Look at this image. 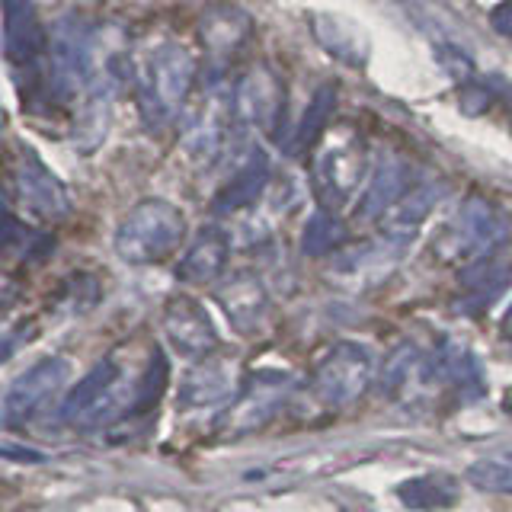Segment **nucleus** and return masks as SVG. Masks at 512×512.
I'll use <instances>...</instances> for the list:
<instances>
[{"label": "nucleus", "instance_id": "1", "mask_svg": "<svg viewBox=\"0 0 512 512\" xmlns=\"http://www.w3.org/2000/svg\"><path fill=\"white\" fill-rule=\"evenodd\" d=\"M192 80H196V58H192L183 45H160L157 52H151L148 64L138 77V106H141V119L144 125L160 128L167 125L176 109L183 106V100L192 90Z\"/></svg>", "mask_w": 512, "mask_h": 512}, {"label": "nucleus", "instance_id": "2", "mask_svg": "<svg viewBox=\"0 0 512 512\" xmlns=\"http://www.w3.org/2000/svg\"><path fill=\"white\" fill-rule=\"evenodd\" d=\"M186 234V218L164 199H148L128 212L116 231V253L132 266H151L170 256Z\"/></svg>", "mask_w": 512, "mask_h": 512}, {"label": "nucleus", "instance_id": "3", "mask_svg": "<svg viewBox=\"0 0 512 512\" xmlns=\"http://www.w3.org/2000/svg\"><path fill=\"white\" fill-rule=\"evenodd\" d=\"M122 365L103 359L96 362L90 372L77 381V388L64 397L61 404V420L68 426H96L116 416L119 410L132 413L135 394H122Z\"/></svg>", "mask_w": 512, "mask_h": 512}, {"label": "nucleus", "instance_id": "4", "mask_svg": "<svg viewBox=\"0 0 512 512\" xmlns=\"http://www.w3.org/2000/svg\"><path fill=\"white\" fill-rule=\"evenodd\" d=\"M93 64L90 26L77 16H64L48 36V87L58 100H71L87 87Z\"/></svg>", "mask_w": 512, "mask_h": 512}, {"label": "nucleus", "instance_id": "5", "mask_svg": "<svg viewBox=\"0 0 512 512\" xmlns=\"http://www.w3.org/2000/svg\"><path fill=\"white\" fill-rule=\"evenodd\" d=\"M506 237L503 215L487 199H468L461 205V212L452 218L442 237V253L448 260H484L496 250V244Z\"/></svg>", "mask_w": 512, "mask_h": 512}, {"label": "nucleus", "instance_id": "6", "mask_svg": "<svg viewBox=\"0 0 512 512\" xmlns=\"http://www.w3.org/2000/svg\"><path fill=\"white\" fill-rule=\"evenodd\" d=\"M64 381H68V362L64 359H42L26 368L4 394V423L20 426L32 420L55 397V391L64 388Z\"/></svg>", "mask_w": 512, "mask_h": 512}, {"label": "nucleus", "instance_id": "7", "mask_svg": "<svg viewBox=\"0 0 512 512\" xmlns=\"http://www.w3.org/2000/svg\"><path fill=\"white\" fill-rule=\"evenodd\" d=\"M368 381H372V356H368L362 346L343 343L317 368L314 391L324 404L343 407L368 388Z\"/></svg>", "mask_w": 512, "mask_h": 512}, {"label": "nucleus", "instance_id": "8", "mask_svg": "<svg viewBox=\"0 0 512 512\" xmlns=\"http://www.w3.org/2000/svg\"><path fill=\"white\" fill-rule=\"evenodd\" d=\"M16 196L39 218H61L71 212L68 189L32 151H23L20 167H16Z\"/></svg>", "mask_w": 512, "mask_h": 512}, {"label": "nucleus", "instance_id": "9", "mask_svg": "<svg viewBox=\"0 0 512 512\" xmlns=\"http://www.w3.org/2000/svg\"><path fill=\"white\" fill-rule=\"evenodd\" d=\"M4 52L10 64H32L48 52V36L32 0H4Z\"/></svg>", "mask_w": 512, "mask_h": 512}, {"label": "nucleus", "instance_id": "10", "mask_svg": "<svg viewBox=\"0 0 512 512\" xmlns=\"http://www.w3.org/2000/svg\"><path fill=\"white\" fill-rule=\"evenodd\" d=\"M234 109L244 116L250 125L272 132L282 116V87L266 68L250 71L234 90Z\"/></svg>", "mask_w": 512, "mask_h": 512}, {"label": "nucleus", "instance_id": "11", "mask_svg": "<svg viewBox=\"0 0 512 512\" xmlns=\"http://www.w3.org/2000/svg\"><path fill=\"white\" fill-rule=\"evenodd\" d=\"M164 330L170 343L180 349V356H208L218 343L205 311L189 298L170 301V308L164 311Z\"/></svg>", "mask_w": 512, "mask_h": 512}, {"label": "nucleus", "instance_id": "12", "mask_svg": "<svg viewBox=\"0 0 512 512\" xmlns=\"http://www.w3.org/2000/svg\"><path fill=\"white\" fill-rule=\"evenodd\" d=\"M404 186H407V167L400 157H381L378 167L368 180V189L359 202V218L372 221V218H384L391 208L404 199Z\"/></svg>", "mask_w": 512, "mask_h": 512}, {"label": "nucleus", "instance_id": "13", "mask_svg": "<svg viewBox=\"0 0 512 512\" xmlns=\"http://www.w3.org/2000/svg\"><path fill=\"white\" fill-rule=\"evenodd\" d=\"M234 109V93L224 90V87H212L202 93V106L196 109V119H192V128H189V141L192 148L199 154H215L218 144L224 138V128H228V116Z\"/></svg>", "mask_w": 512, "mask_h": 512}, {"label": "nucleus", "instance_id": "14", "mask_svg": "<svg viewBox=\"0 0 512 512\" xmlns=\"http://www.w3.org/2000/svg\"><path fill=\"white\" fill-rule=\"evenodd\" d=\"M445 196V186L442 183H423L410 189L404 199H400L388 215L381 218L384 231H388V237L394 240H407L413 237L416 231H420V224L429 218L432 208L439 205V199Z\"/></svg>", "mask_w": 512, "mask_h": 512}, {"label": "nucleus", "instance_id": "15", "mask_svg": "<svg viewBox=\"0 0 512 512\" xmlns=\"http://www.w3.org/2000/svg\"><path fill=\"white\" fill-rule=\"evenodd\" d=\"M266 183H269V157L263 151H253L247 157V164L231 176V183L215 196V212L228 215L253 205L266 189Z\"/></svg>", "mask_w": 512, "mask_h": 512}, {"label": "nucleus", "instance_id": "16", "mask_svg": "<svg viewBox=\"0 0 512 512\" xmlns=\"http://www.w3.org/2000/svg\"><path fill=\"white\" fill-rule=\"evenodd\" d=\"M228 237L218 228H205L196 240H192V247L186 250V256L180 260V279L183 282H212L218 272L228 263Z\"/></svg>", "mask_w": 512, "mask_h": 512}, {"label": "nucleus", "instance_id": "17", "mask_svg": "<svg viewBox=\"0 0 512 512\" xmlns=\"http://www.w3.org/2000/svg\"><path fill=\"white\" fill-rule=\"evenodd\" d=\"M458 484L445 474H423L397 487V500L410 509H448L458 503Z\"/></svg>", "mask_w": 512, "mask_h": 512}, {"label": "nucleus", "instance_id": "18", "mask_svg": "<svg viewBox=\"0 0 512 512\" xmlns=\"http://www.w3.org/2000/svg\"><path fill=\"white\" fill-rule=\"evenodd\" d=\"M333 106H336V87L324 84L314 93V100L308 103V109H304V116H301V122L295 128V138H292V144H288V151H295V154L308 151L311 144L324 135V128H327V122L333 116Z\"/></svg>", "mask_w": 512, "mask_h": 512}, {"label": "nucleus", "instance_id": "19", "mask_svg": "<svg viewBox=\"0 0 512 512\" xmlns=\"http://www.w3.org/2000/svg\"><path fill=\"white\" fill-rule=\"evenodd\" d=\"M224 308H228V317L234 320L237 327H247V320L253 324L256 317L263 314V304H266V295H263V285L244 276L231 285V292L221 298Z\"/></svg>", "mask_w": 512, "mask_h": 512}, {"label": "nucleus", "instance_id": "20", "mask_svg": "<svg viewBox=\"0 0 512 512\" xmlns=\"http://www.w3.org/2000/svg\"><path fill=\"white\" fill-rule=\"evenodd\" d=\"M231 391V378L224 375V368L215 362H202V368L186 381L183 388V404H215Z\"/></svg>", "mask_w": 512, "mask_h": 512}, {"label": "nucleus", "instance_id": "21", "mask_svg": "<svg viewBox=\"0 0 512 512\" xmlns=\"http://www.w3.org/2000/svg\"><path fill=\"white\" fill-rule=\"evenodd\" d=\"M164 388H167V359H164V352L154 349L151 365L144 368L141 378L135 381V404H132V413H148V410H154L160 394H164Z\"/></svg>", "mask_w": 512, "mask_h": 512}, {"label": "nucleus", "instance_id": "22", "mask_svg": "<svg viewBox=\"0 0 512 512\" xmlns=\"http://www.w3.org/2000/svg\"><path fill=\"white\" fill-rule=\"evenodd\" d=\"M468 480L484 493L512 496V461H500V458L477 461L468 468Z\"/></svg>", "mask_w": 512, "mask_h": 512}, {"label": "nucleus", "instance_id": "23", "mask_svg": "<svg viewBox=\"0 0 512 512\" xmlns=\"http://www.w3.org/2000/svg\"><path fill=\"white\" fill-rule=\"evenodd\" d=\"M343 240V224L336 221L330 212H317L308 228H304V253L311 256H324L327 250H333Z\"/></svg>", "mask_w": 512, "mask_h": 512}, {"label": "nucleus", "instance_id": "24", "mask_svg": "<svg viewBox=\"0 0 512 512\" xmlns=\"http://www.w3.org/2000/svg\"><path fill=\"white\" fill-rule=\"evenodd\" d=\"M314 32H317V39L330 48V55L349 58L352 64H356V58H352L349 52H359V42L356 39H346L349 36V26H343L340 20H330V16H317Z\"/></svg>", "mask_w": 512, "mask_h": 512}, {"label": "nucleus", "instance_id": "25", "mask_svg": "<svg viewBox=\"0 0 512 512\" xmlns=\"http://www.w3.org/2000/svg\"><path fill=\"white\" fill-rule=\"evenodd\" d=\"M436 58H439V64L442 68L452 74L455 80H464V84H468V80H474L471 74H474V61L461 52V48H455V45H439L436 48Z\"/></svg>", "mask_w": 512, "mask_h": 512}, {"label": "nucleus", "instance_id": "26", "mask_svg": "<svg viewBox=\"0 0 512 512\" xmlns=\"http://www.w3.org/2000/svg\"><path fill=\"white\" fill-rule=\"evenodd\" d=\"M410 362H413V349L410 346H400L394 356H391V362L384 365V375H388V384L391 388H400V384L407 381V375H410Z\"/></svg>", "mask_w": 512, "mask_h": 512}, {"label": "nucleus", "instance_id": "27", "mask_svg": "<svg viewBox=\"0 0 512 512\" xmlns=\"http://www.w3.org/2000/svg\"><path fill=\"white\" fill-rule=\"evenodd\" d=\"M490 26L496 36L512 39V0H500V4L490 10Z\"/></svg>", "mask_w": 512, "mask_h": 512}, {"label": "nucleus", "instance_id": "28", "mask_svg": "<svg viewBox=\"0 0 512 512\" xmlns=\"http://www.w3.org/2000/svg\"><path fill=\"white\" fill-rule=\"evenodd\" d=\"M503 410H506V413H512V388H509V394L503 397Z\"/></svg>", "mask_w": 512, "mask_h": 512}, {"label": "nucleus", "instance_id": "29", "mask_svg": "<svg viewBox=\"0 0 512 512\" xmlns=\"http://www.w3.org/2000/svg\"><path fill=\"white\" fill-rule=\"evenodd\" d=\"M509 314H512V311H509Z\"/></svg>", "mask_w": 512, "mask_h": 512}]
</instances>
